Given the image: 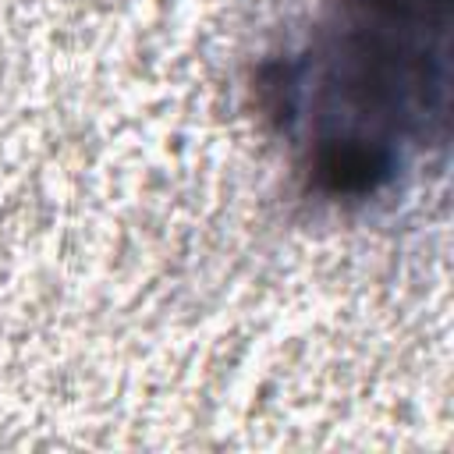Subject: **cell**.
<instances>
[{"instance_id": "6da1fadb", "label": "cell", "mask_w": 454, "mask_h": 454, "mask_svg": "<svg viewBox=\"0 0 454 454\" xmlns=\"http://www.w3.org/2000/svg\"><path fill=\"white\" fill-rule=\"evenodd\" d=\"M259 99L309 195L365 206L401 188L450 124V0H326L259 71Z\"/></svg>"}]
</instances>
